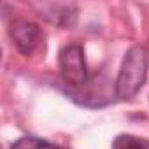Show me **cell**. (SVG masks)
I'll use <instances>...</instances> for the list:
<instances>
[{
  "instance_id": "obj_2",
  "label": "cell",
  "mask_w": 149,
  "mask_h": 149,
  "mask_svg": "<svg viewBox=\"0 0 149 149\" xmlns=\"http://www.w3.org/2000/svg\"><path fill=\"white\" fill-rule=\"evenodd\" d=\"M60 74L67 86L81 88L88 83L84 51L79 44H68L60 51Z\"/></svg>"
},
{
  "instance_id": "obj_3",
  "label": "cell",
  "mask_w": 149,
  "mask_h": 149,
  "mask_svg": "<svg viewBox=\"0 0 149 149\" xmlns=\"http://www.w3.org/2000/svg\"><path fill=\"white\" fill-rule=\"evenodd\" d=\"M11 37L18 47V51L25 56H32L33 51L42 42V30L30 21H18L11 28Z\"/></svg>"
},
{
  "instance_id": "obj_5",
  "label": "cell",
  "mask_w": 149,
  "mask_h": 149,
  "mask_svg": "<svg viewBox=\"0 0 149 149\" xmlns=\"http://www.w3.org/2000/svg\"><path fill=\"white\" fill-rule=\"evenodd\" d=\"M11 149H63L61 146L51 144L44 139H37V137H21L18 139Z\"/></svg>"
},
{
  "instance_id": "obj_4",
  "label": "cell",
  "mask_w": 149,
  "mask_h": 149,
  "mask_svg": "<svg viewBox=\"0 0 149 149\" xmlns=\"http://www.w3.org/2000/svg\"><path fill=\"white\" fill-rule=\"evenodd\" d=\"M112 149H149V140L135 135H118L112 142Z\"/></svg>"
},
{
  "instance_id": "obj_1",
  "label": "cell",
  "mask_w": 149,
  "mask_h": 149,
  "mask_svg": "<svg viewBox=\"0 0 149 149\" xmlns=\"http://www.w3.org/2000/svg\"><path fill=\"white\" fill-rule=\"evenodd\" d=\"M147 77V53L142 46H133L126 51L118 79H116V97L119 100H132Z\"/></svg>"
}]
</instances>
